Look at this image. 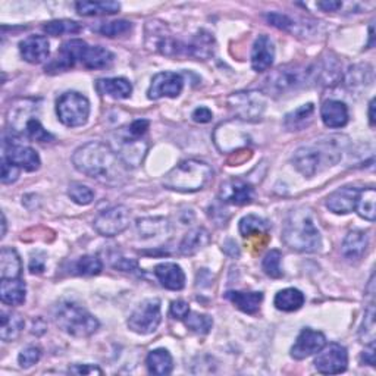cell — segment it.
<instances>
[{"instance_id":"49","label":"cell","mask_w":376,"mask_h":376,"mask_svg":"<svg viewBox=\"0 0 376 376\" xmlns=\"http://www.w3.org/2000/svg\"><path fill=\"white\" fill-rule=\"evenodd\" d=\"M131 28H132L131 22L125 21V19H119V21L106 22V24H103L99 28V31L106 37H118V36H122V34H125V32H128Z\"/></svg>"},{"instance_id":"43","label":"cell","mask_w":376,"mask_h":376,"mask_svg":"<svg viewBox=\"0 0 376 376\" xmlns=\"http://www.w3.org/2000/svg\"><path fill=\"white\" fill-rule=\"evenodd\" d=\"M184 321H186V325L191 329V331H195V333L201 334V335L209 334L212 326H213V321H212L210 316L200 315V313H196V312H190Z\"/></svg>"},{"instance_id":"22","label":"cell","mask_w":376,"mask_h":376,"mask_svg":"<svg viewBox=\"0 0 376 376\" xmlns=\"http://www.w3.org/2000/svg\"><path fill=\"white\" fill-rule=\"evenodd\" d=\"M275 59V48L268 36H259L252 50V66L256 72H265Z\"/></svg>"},{"instance_id":"2","label":"cell","mask_w":376,"mask_h":376,"mask_svg":"<svg viewBox=\"0 0 376 376\" xmlns=\"http://www.w3.org/2000/svg\"><path fill=\"white\" fill-rule=\"evenodd\" d=\"M282 240L290 248L301 253H315L322 246V237L315 224L312 210H293L282 230Z\"/></svg>"},{"instance_id":"16","label":"cell","mask_w":376,"mask_h":376,"mask_svg":"<svg viewBox=\"0 0 376 376\" xmlns=\"http://www.w3.org/2000/svg\"><path fill=\"white\" fill-rule=\"evenodd\" d=\"M3 157L18 168L30 170V172L40 168V157L36 150L27 146H21L15 141L10 143L6 139L3 143Z\"/></svg>"},{"instance_id":"15","label":"cell","mask_w":376,"mask_h":376,"mask_svg":"<svg viewBox=\"0 0 376 376\" xmlns=\"http://www.w3.org/2000/svg\"><path fill=\"white\" fill-rule=\"evenodd\" d=\"M182 87H184V79L179 74L161 72L152 79V86L147 91V96L150 100H159L162 97L175 99L181 95Z\"/></svg>"},{"instance_id":"38","label":"cell","mask_w":376,"mask_h":376,"mask_svg":"<svg viewBox=\"0 0 376 376\" xmlns=\"http://www.w3.org/2000/svg\"><path fill=\"white\" fill-rule=\"evenodd\" d=\"M77 12L84 17L95 15H112L121 9L118 2H78L75 3Z\"/></svg>"},{"instance_id":"3","label":"cell","mask_w":376,"mask_h":376,"mask_svg":"<svg viewBox=\"0 0 376 376\" xmlns=\"http://www.w3.org/2000/svg\"><path fill=\"white\" fill-rule=\"evenodd\" d=\"M343 141L341 137H331L326 141L303 146L294 153L293 162L300 174L310 178L326 166L335 165L341 159Z\"/></svg>"},{"instance_id":"57","label":"cell","mask_w":376,"mask_h":376,"mask_svg":"<svg viewBox=\"0 0 376 376\" xmlns=\"http://www.w3.org/2000/svg\"><path fill=\"white\" fill-rule=\"evenodd\" d=\"M212 112L208 108H197L195 112H192V121H196L199 123H208L212 121Z\"/></svg>"},{"instance_id":"64","label":"cell","mask_w":376,"mask_h":376,"mask_svg":"<svg viewBox=\"0 0 376 376\" xmlns=\"http://www.w3.org/2000/svg\"><path fill=\"white\" fill-rule=\"evenodd\" d=\"M5 234H6V218H5V213H2V235H0V237H5Z\"/></svg>"},{"instance_id":"17","label":"cell","mask_w":376,"mask_h":376,"mask_svg":"<svg viewBox=\"0 0 376 376\" xmlns=\"http://www.w3.org/2000/svg\"><path fill=\"white\" fill-rule=\"evenodd\" d=\"M326 346V338L322 333L313 331L310 328H306L295 339L291 348V356L295 360H303L309 356L316 355Z\"/></svg>"},{"instance_id":"35","label":"cell","mask_w":376,"mask_h":376,"mask_svg":"<svg viewBox=\"0 0 376 376\" xmlns=\"http://www.w3.org/2000/svg\"><path fill=\"white\" fill-rule=\"evenodd\" d=\"M313 115L315 106L312 103L303 105L286 117V127L288 131H301L313 122Z\"/></svg>"},{"instance_id":"9","label":"cell","mask_w":376,"mask_h":376,"mask_svg":"<svg viewBox=\"0 0 376 376\" xmlns=\"http://www.w3.org/2000/svg\"><path fill=\"white\" fill-rule=\"evenodd\" d=\"M161 321H162L161 301L157 299H149L144 300L131 313L128 319V328L137 334L147 335L156 331Z\"/></svg>"},{"instance_id":"24","label":"cell","mask_w":376,"mask_h":376,"mask_svg":"<svg viewBox=\"0 0 376 376\" xmlns=\"http://www.w3.org/2000/svg\"><path fill=\"white\" fill-rule=\"evenodd\" d=\"M157 279L168 290L179 291L186 286V273L177 264H161L155 269Z\"/></svg>"},{"instance_id":"27","label":"cell","mask_w":376,"mask_h":376,"mask_svg":"<svg viewBox=\"0 0 376 376\" xmlns=\"http://www.w3.org/2000/svg\"><path fill=\"white\" fill-rule=\"evenodd\" d=\"M96 88L100 95L112 99H128L132 93V86L125 78H103L99 79Z\"/></svg>"},{"instance_id":"20","label":"cell","mask_w":376,"mask_h":376,"mask_svg":"<svg viewBox=\"0 0 376 376\" xmlns=\"http://www.w3.org/2000/svg\"><path fill=\"white\" fill-rule=\"evenodd\" d=\"M19 52L28 63H41L49 58L50 44L48 39L43 36H31L21 41Z\"/></svg>"},{"instance_id":"13","label":"cell","mask_w":376,"mask_h":376,"mask_svg":"<svg viewBox=\"0 0 376 376\" xmlns=\"http://www.w3.org/2000/svg\"><path fill=\"white\" fill-rule=\"evenodd\" d=\"M87 46L88 44L86 41L78 40V39L63 43L62 48L58 50L56 58L48 66H46V72L58 74V72L68 71L77 62H81Z\"/></svg>"},{"instance_id":"12","label":"cell","mask_w":376,"mask_h":376,"mask_svg":"<svg viewBox=\"0 0 376 376\" xmlns=\"http://www.w3.org/2000/svg\"><path fill=\"white\" fill-rule=\"evenodd\" d=\"M250 137L238 121L221 123L215 131V143L221 152H234L248 144Z\"/></svg>"},{"instance_id":"56","label":"cell","mask_w":376,"mask_h":376,"mask_svg":"<svg viewBox=\"0 0 376 376\" xmlns=\"http://www.w3.org/2000/svg\"><path fill=\"white\" fill-rule=\"evenodd\" d=\"M149 121H146V119H137L134 121L130 127L127 128L128 132L132 135V137H137V139H140V137L149 130Z\"/></svg>"},{"instance_id":"59","label":"cell","mask_w":376,"mask_h":376,"mask_svg":"<svg viewBox=\"0 0 376 376\" xmlns=\"http://www.w3.org/2000/svg\"><path fill=\"white\" fill-rule=\"evenodd\" d=\"M362 360L364 364H369V366H375V344H369V348L366 351H363L362 355Z\"/></svg>"},{"instance_id":"62","label":"cell","mask_w":376,"mask_h":376,"mask_svg":"<svg viewBox=\"0 0 376 376\" xmlns=\"http://www.w3.org/2000/svg\"><path fill=\"white\" fill-rule=\"evenodd\" d=\"M115 268L121 269V270H125V272H130V270H134L137 269V264L134 260H128V259H121L118 264L115 265Z\"/></svg>"},{"instance_id":"54","label":"cell","mask_w":376,"mask_h":376,"mask_svg":"<svg viewBox=\"0 0 376 376\" xmlns=\"http://www.w3.org/2000/svg\"><path fill=\"white\" fill-rule=\"evenodd\" d=\"M190 313V306L184 300H177L172 304H170V315H172L175 319H186L187 315Z\"/></svg>"},{"instance_id":"55","label":"cell","mask_w":376,"mask_h":376,"mask_svg":"<svg viewBox=\"0 0 376 376\" xmlns=\"http://www.w3.org/2000/svg\"><path fill=\"white\" fill-rule=\"evenodd\" d=\"M70 372L75 375H103V370L95 364H74L70 368Z\"/></svg>"},{"instance_id":"25","label":"cell","mask_w":376,"mask_h":376,"mask_svg":"<svg viewBox=\"0 0 376 376\" xmlns=\"http://www.w3.org/2000/svg\"><path fill=\"white\" fill-rule=\"evenodd\" d=\"M324 123L329 128H341L348 122V109L339 100H328L321 108Z\"/></svg>"},{"instance_id":"5","label":"cell","mask_w":376,"mask_h":376,"mask_svg":"<svg viewBox=\"0 0 376 376\" xmlns=\"http://www.w3.org/2000/svg\"><path fill=\"white\" fill-rule=\"evenodd\" d=\"M55 324L72 337L84 338L93 335L99 329V321L84 307L71 301H62L53 310Z\"/></svg>"},{"instance_id":"47","label":"cell","mask_w":376,"mask_h":376,"mask_svg":"<svg viewBox=\"0 0 376 376\" xmlns=\"http://www.w3.org/2000/svg\"><path fill=\"white\" fill-rule=\"evenodd\" d=\"M24 132L30 137L31 140L39 141V143H50V141L55 140V137L49 131H46L43 128V125L40 123V121L37 118L31 119L27 123V127H26Z\"/></svg>"},{"instance_id":"1","label":"cell","mask_w":376,"mask_h":376,"mask_svg":"<svg viewBox=\"0 0 376 376\" xmlns=\"http://www.w3.org/2000/svg\"><path fill=\"white\" fill-rule=\"evenodd\" d=\"M72 164L79 172L101 184L119 186L127 179V165L109 144L90 141L75 150Z\"/></svg>"},{"instance_id":"10","label":"cell","mask_w":376,"mask_h":376,"mask_svg":"<svg viewBox=\"0 0 376 376\" xmlns=\"http://www.w3.org/2000/svg\"><path fill=\"white\" fill-rule=\"evenodd\" d=\"M130 225V210L125 206H115L97 215L95 230L103 237H115L127 230Z\"/></svg>"},{"instance_id":"34","label":"cell","mask_w":376,"mask_h":376,"mask_svg":"<svg viewBox=\"0 0 376 376\" xmlns=\"http://www.w3.org/2000/svg\"><path fill=\"white\" fill-rule=\"evenodd\" d=\"M113 55L108 50L100 48V46H87L81 63L88 70H100L112 63Z\"/></svg>"},{"instance_id":"39","label":"cell","mask_w":376,"mask_h":376,"mask_svg":"<svg viewBox=\"0 0 376 376\" xmlns=\"http://www.w3.org/2000/svg\"><path fill=\"white\" fill-rule=\"evenodd\" d=\"M313 77L321 81L319 84L324 86H334L341 78V68L335 59H326L317 66V70H313Z\"/></svg>"},{"instance_id":"23","label":"cell","mask_w":376,"mask_h":376,"mask_svg":"<svg viewBox=\"0 0 376 376\" xmlns=\"http://www.w3.org/2000/svg\"><path fill=\"white\" fill-rule=\"evenodd\" d=\"M34 100H19L9 109L8 122L14 132H24L27 123L34 119V112L37 110Z\"/></svg>"},{"instance_id":"52","label":"cell","mask_w":376,"mask_h":376,"mask_svg":"<svg viewBox=\"0 0 376 376\" xmlns=\"http://www.w3.org/2000/svg\"><path fill=\"white\" fill-rule=\"evenodd\" d=\"M266 19L270 22V24L273 27H277L279 30H284V31H291L294 32V22L291 18H288L287 15H282V14H268L266 15Z\"/></svg>"},{"instance_id":"11","label":"cell","mask_w":376,"mask_h":376,"mask_svg":"<svg viewBox=\"0 0 376 376\" xmlns=\"http://www.w3.org/2000/svg\"><path fill=\"white\" fill-rule=\"evenodd\" d=\"M348 355L346 347L333 343L325 346L315 359V368L324 375H338L347 369Z\"/></svg>"},{"instance_id":"40","label":"cell","mask_w":376,"mask_h":376,"mask_svg":"<svg viewBox=\"0 0 376 376\" xmlns=\"http://www.w3.org/2000/svg\"><path fill=\"white\" fill-rule=\"evenodd\" d=\"M375 200H376V192L373 187L360 190L357 203H356V210L363 219H366L369 222H373L376 216Z\"/></svg>"},{"instance_id":"8","label":"cell","mask_w":376,"mask_h":376,"mask_svg":"<svg viewBox=\"0 0 376 376\" xmlns=\"http://www.w3.org/2000/svg\"><path fill=\"white\" fill-rule=\"evenodd\" d=\"M226 103L238 119L248 122L259 121L266 108V100L259 91H240V93H234L228 97Z\"/></svg>"},{"instance_id":"61","label":"cell","mask_w":376,"mask_h":376,"mask_svg":"<svg viewBox=\"0 0 376 376\" xmlns=\"http://www.w3.org/2000/svg\"><path fill=\"white\" fill-rule=\"evenodd\" d=\"M224 252H225L226 255L232 256V257H238V256H240V248H238L237 243L232 241V240H228V241L225 243V246H224Z\"/></svg>"},{"instance_id":"19","label":"cell","mask_w":376,"mask_h":376,"mask_svg":"<svg viewBox=\"0 0 376 376\" xmlns=\"http://www.w3.org/2000/svg\"><path fill=\"white\" fill-rule=\"evenodd\" d=\"M360 188L343 187L334 191L326 199V208L337 215H347L356 209Z\"/></svg>"},{"instance_id":"29","label":"cell","mask_w":376,"mask_h":376,"mask_svg":"<svg viewBox=\"0 0 376 376\" xmlns=\"http://www.w3.org/2000/svg\"><path fill=\"white\" fill-rule=\"evenodd\" d=\"M225 297L230 300L237 309H240L244 313L248 315H255L261 300H264V294L255 291V293H243V291H228L225 294Z\"/></svg>"},{"instance_id":"14","label":"cell","mask_w":376,"mask_h":376,"mask_svg":"<svg viewBox=\"0 0 376 376\" xmlns=\"http://www.w3.org/2000/svg\"><path fill=\"white\" fill-rule=\"evenodd\" d=\"M147 152V144L140 141V139L132 137L128 130L125 132H118L117 140V155L122 159L127 166H139Z\"/></svg>"},{"instance_id":"44","label":"cell","mask_w":376,"mask_h":376,"mask_svg":"<svg viewBox=\"0 0 376 376\" xmlns=\"http://www.w3.org/2000/svg\"><path fill=\"white\" fill-rule=\"evenodd\" d=\"M44 31L49 34V36H62V34H75L79 30H81V26L78 24L75 21H70V19H61V21H52L48 22L44 27Z\"/></svg>"},{"instance_id":"30","label":"cell","mask_w":376,"mask_h":376,"mask_svg":"<svg viewBox=\"0 0 376 376\" xmlns=\"http://www.w3.org/2000/svg\"><path fill=\"white\" fill-rule=\"evenodd\" d=\"M27 288L24 281L19 278L15 279H2V286H0V299L5 304L9 306H21L26 301Z\"/></svg>"},{"instance_id":"63","label":"cell","mask_w":376,"mask_h":376,"mask_svg":"<svg viewBox=\"0 0 376 376\" xmlns=\"http://www.w3.org/2000/svg\"><path fill=\"white\" fill-rule=\"evenodd\" d=\"M369 122L373 127L375 125V99H372L370 103H369Z\"/></svg>"},{"instance_id":"58","label":"cell","mask_w":376,"mask_h":376,"mask_svg":"<svg viewBox=\"0 0 376 376\" xmlns=\"http://www.w3.org/2000/svg\"><path fill=\"white\" fill-rule=\"evenodd\" d=\"M44 256L36 255L32 256L30 260V272L31 273H41L44 270Z\"/></svg>"},{"instance_id":"42","label":"cell","mask_w":376,"mask_h":376,"mask_svg":"<svg viewBox=\"0 0 376 376\" xmlns=\"http://www.w3.org/2000/svg\"><path fill=\"white\" fill-rule=\"evenodd\" d=\"M269 230V224L256 215H247L240 221V234L244 238L253 235H265Z\"/></svg>"},{"instance_id":"45","label":"cell","mask_w":376,"mask_h":376,"mask_svg":"<svg viewBox=\"0 0 376 376\" xmlns=\"http://www.w3.org/2000/svg\"><path fill=\"white\" fill-rule=\"evenodd\" d=\"M282 255L279 250H270V252L265 256L264 261H261V268H264L265 273L270 278H282L284 272L281 268Z\"/></svg>"},{"instance_id":"48","label":"cell","mask_w":376,"mask_h":376,"mask_svg":"<svg viewBox=\"0 0 376 376\" xmlns=\"http://www.w3.org/2000/svg\"><path fill=\"white\" fill-rule=\"evenodd\" d=\"M68 195L70 197L77 203V204H90L91 201L95 200V192L91 188H88L87 186L79 184V182H72L70 186V190H68Z\"/></svg>"},{"instance_id":"31","label":"cell","mask_w":376,"mask_h":376,"mask_svg":"<svg viewBox=\"0 0 376 376\" xmlns=\"http://www.w3.org/2000/svg\"><path fill=\"white\" fill-rule=\"evenodd\" d=\"M22 264L15 248L3 247L0 253V277L2 279H15L21 277Z\"/></svg>"},{"instance_id":"32","label":"cell","mask_w":376,"mask_h":376,"mask_svg":"<svg viewBox=\"0 0 376 376\" xmlns=\"http://www.w3.org/2000/svg\"><path fill=\"white\" fill-rule=\"evenodd\" d=\"M147 369L153 375H169L172 372L174 362L172 356L169 355V351L165 348H157L149 353V356L146 359Z\"/></svg>"},{"instance_id":"21","label":"cell","mask_w":376,"mask_h":376,"mask_svg":"<svg viewBox=\"0 0 376 376\" xmlns=\"http://www.w3.org/2000/svg\"><path fill=\"white\" fill-rule=\"evenodd\" d=\"M215 39L206 31H199L187 44L181 43V55L191 56L196 59H209L213 55Z\"/></svg>"},{"instance_id":"36","label":"cell","mask_w":376,"mask_h":376,"mask_svg":"<svg viewBox=\"0 0 376 376\" xmlns=\"http://www.w3.org/2000/svg\"><path fill=\"white\" fill-rule=\"evenodd\" d=\"M275 306L282 312H295L304 304V294L297 288H286L275 295Z\"/></svg>"},{"instance_id":"28","label":"cell","mask_w":376,"mask_h":376,"mask_svg":"<svg viewBox=\"0 0 376 376\" xmlns=\"http://www.w3.org/2000/svg\"><path fill=\"white\" fill-rule=\"evenodd\" d=\"M210 243V234L204 228H195L186 234L179 244V252L184 256H195Z\"/></svg>"},{"instance_id":"46","label":"cell","mask_w":376,"mask_h":376,"mask_svg":"<svg viewBox=\"0 0 376 376\" xmlns=\"http://www.w3.org/2000/svg\"><path fill=\"white\" fill-rule=\"evenodd\" d=\"M375 307L373 304H369L366 313H364V319H363V324H362V328H360V339L362 343L364 344H375Z\"/></svg>"},{"instance_id":"26","label":"cell","mask_w":376,"mask_h":376,"mask_svg":"<svg viewBox=\"0 0 376 376\" xmlns=\"http://www.w3.org/2000/svg\"><path fill=\"white\" fill-rule=\"evenodd\" d=\"M369 246V237L363 231H351L346 237V240L341 247V252L347 260H360L366 253Z\"/></svg>"},{"instance_id":"7","label":"cell","mask_w":376,"mask_h":376,"mask_svg":"<svg viewBox=\"0 0 376 376\" xmlns=\"http://www.w3.org/2000/svg\"><path fill=\"white\" fill-rule=\"evenodd\" d=\"M56 113L59 121L66 127H81L90 115V101L86 96L77 91H68L62 95L56 103Z\"/></svg>"},{"instance_id":"60","label":"cell","mask_w":376,"mask_h":376,"mask_svg":"<svg viewBox=\"0 0 376 376\" xmlns=\"http://www.w3.org/2000/svg\"><path fill=\"white\" fill-rule=\"evenodd\" d=\"M341 6H343V3H341V2H334V0H329V2H319L317 3V8H321L322 10H325V12H335V10H338Z\"/></svg>"},{"instance_id":"51","label":"cell","mask_w":376,"mask_h":376,"mask_svg":"<svg viewBox=\"0 0 376 376\" xmlns=\"http://www.w3.org/2000/svg\"><path fill=\"white\" fill-rule=\"evenodd\" d=\"M366 75H372V68H368V71H357V68H351L348 72V86L356 88L359 86H369L372 83V78H366Z\"/></svg>"},{"instance_id":"4","label":"cell","mask_w":376,"mask_h":376,"mask_svg":"<svg viewBox=\"0 0 376 376\" xmlns=\"http://www.w3.org/2000/svg\"><path fill=\"white\" fill-rule=\"evenodd\" d=\"M213 178V169L197 159H188L170 169L164 178L168 190L179 192H195L203 190Z\"/></svg>"},{"instance_id":"37","label":"cell","mask_w":376,"mask_h":376,"mask_svg":"<svg viewBox=\"0 0 376 376\" xmlns=\"http://www.w3.org/2000/svg\"><path fill=\"white\" fill-rule=\"evenodd\" d=\"M24 319L12 312H2V326H0V338L6 343L17 339L24 329Z\"/></svg>"},{"instance_id":"53","label":"cell","mask_w":376,"mask_h":376,"mask_svg":"<svg viewBox=\"0 0 376 376\" xmlns=\"http://www.w3.org/2000/svg\"><path fill=\"white\" fill-rule=\"evenodd\" d=\"M19 177V168L9 162L8 159H2V182L3 184H12Z\"/></svg>"},{"instance_id":"6","label":"cell","mask_w":376,"mask_h":376,"mask_svg":"<svg viewBox=\"0 0 376 376\" xmlns=\"http://www.w3.org/2000/svg\"><path fill=\"white\" fill-rule=\"evenodd\" d=\"M313 78L312 68H306L300 65H286L270 72L265 79L264 90L269 95L281 96L287 95L290 91L297 90L306 86L307 81Z\"/></svg>"},{"instance_id":"50","label":"cell","mask_w":376,"mask_h":376,"mask_svg":"<svg viewBox=\"0 0 376 376\" xmlns=\"http://www.w3.org/2000/svg\"><path fill=\"white\" fill-rule=\"evenodd\" d=\"M41 357V351L37 347H27L26 350L21 351V355L18 356V363L21 368L28 369L34 366Z\"/></svg>"},{"instance_id":"18","label":"cell","mask_w":376,"mask_h":376,"mask_svg":"<svg viewBox=\"0 0 376 376\" xmlns=\"http://www.w3.org/2000/svg\"><path fill=\"white\" fill-rule=\"evenodd\" d=\"M219 197L224 203L243 206L253 200V188L243 179H230L221 186Z\"/></svg>"},{"instance_id":"33","label":"cell","mask_w":376,"mask_h":376,"mask_svg":"<svg viewBox=\"0 0 376 376\" xmlns=\"http://www.w3.org/2000/svg\"><path fill=\"white\" fill-rule=\"evenodd\" d=\"M169 222L165 218H144L137 221V231L141 238H161L169 234Z\"/></svg>"},{"instance_id":"41","label":"cell","mask_w":376,"mask_h":376,"mask_svg":"<svg viewBox=\"0 0 376 376\" xmlns=\"http://www.w3.org/2000/svg\"><path fill=\"white\" fill-rule=\"evenodd\" d=\"M103 269L101 260L97 256H83L72 261L71 265V273L74 275H84V277H93L100 273Z\"/></svg>"}]
</instances>
